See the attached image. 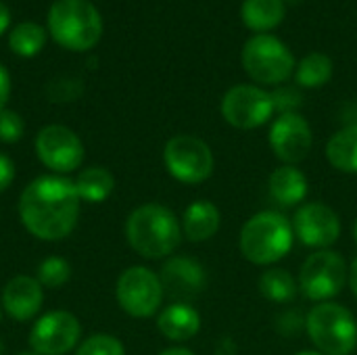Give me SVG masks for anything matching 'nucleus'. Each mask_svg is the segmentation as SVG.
Returning a JSON list of instances; mask_svg holds the SVG:
<instances>
[{"label": "nucleus", "instance_id": "a878e982", "mask_svg": "<svg viewBox=\"0 0 357 355\" xmlns=\"http://www.w3.org/2000/svg\"><path fill=\"white\" fill-rule=\"evenodd\" d=\"M36 278H38V282L44 289H59V287H63V285L69 282V278H71V266H69V262L65 257L50 255V257H46V259L40 262Z\"/></svg>", "mask_w": 357, "mask_h": 355}, {"label": "nucleus", "instance_id": "c85d7f7f", "mask_svg": "<svg viewBox=\"0 0 357 355\" xmlns=\"http://www.w3.org/2000/svg\"><path fill=\"white\" fill-rule=\"evenodd\" d=\"M272 100H274V109L280 113H295L301 105V92L293 86H278L272 92Z\"/></svg>", "mask_w": 357, "mask_h": 355}, {"label": "nucleus", "instance_id": "9d476101", "mask_svg": "<svg viewBox=\"0 0 357 355\" xmlns=\"http://www.w3.org/2000/svg\"><path fill=\"white\" fill-rule=\"evenodd\" d=\"M220 111L226 123L236 130H255L266 126L276 109L272 92L255 84H236L232 86L220 103Z\"/></svg>", "mask_w": 357, "mask_h": 355}, {"label": "nucleus", "instance_id": "4468645a", "mask_svg": "<svg viewBox=\"0 0 357 355\" xmlns=\"http://www.w3.org/2000/svg\"><path fill=\"white\" fill-rule=\"evenodd\" d=\"M291 224H293L295 239L301 245L312 247L316 251L331 249L341 236L339 213L331 205L320 203V201L299 205Z\"/></svg>", "mask_w": 357, "mask_h": 355}, {"label": "nucleus", "instance_id": "6e6552de", "mask_svg": "<svg viewBox=\"0 0 357 355\" xmlns=\"http://www.w3.org/2000/svg\"><path fill=\"white\" fill-rule=\"evenodd\" d=\"M163 163L167 174L182 184H203L215 167L211 146L192 134L172 136L163 149Z\"/></svg>", "mask_w": 357, "mask_h": 355}, {"label": "nucleus", "instance_id": "58836bf2", "mask_svg": "<svg viewBox=\"0 0 357 355\" xmlns=\"http://www.w3.org/2000/svg\"><path fill=\"white\" fill-rule=\"evenodd\" d=\"M0 318H2V305H0Z\"/></svg>", "mask_w": 357, "mask_h": 355}, {"label": "nucleus", "instance_id": "2f4dec72", "mask_svg": "<svg viewBox=\"0 0 357 355\" xmlns=\"http://www.w3.org/2000/svg\"><path fill=\"white\" fill-rule=\"evenodd\" d=\"M215 355H238V345L232 337H220L215 343Z\"/></svg>", "mask_w": 357, "mask_h": 355}, {"label": "nucleus", "instance_id": "473e14b6", "mask_svg": "<svg viewBox=\"0 0 357 355\" xmlns=\"http://www.w3.org/2000/svg\"><path fill=\"white\" fill-rule=\"evenodd\" d=\"M347 287L351 289L354 297L357 299V257L349 264V276H347Z\"/></svg>", "mask_w": 357, "mask_h": 355}, {"label": "nucleus", "instance_id": "5701e85b", "mask_svg": "<svg viewBox=\"0 0 357 355\" xmlns=\"http://www.w3.org/2000/svg\"><path fill=\"white\" fill-rule=\"evenodd\" d=\"M335 71L333 59L324 52H310L305 54L297 67H295V82L301 88L314 90V88H322L324 84L331 82Z\"/></svg>", "mask_w": 357, "mask_h": 355}, {"label": "nucleus", "instance_id": "7ed1b4c3", "mask_svg": "<svg viewBox=\"0 0 357 355\" xmlns=\"http://www.w3.org/2000/svg\"><path fill=\"white\" fill-rule=\"evenodd\" d=\"M295 232L291 220L274 209L253 213L241 228L238 249L247 262L253 266L272 268L280 259H284L293 245Z\"/></svg>", "mask_w": 357, "mask_h": 355}, {"label": "nucleus", "instance_id": "7c9ffc66", "mask_svg": "<svg viewBox=\"0 0 357 355\" xmlns=\"http://www.w3.org/2000/svg\"><path fill=\"white\" fill-rule=\"evenodd\" d=\"M10 75H8V71H6V67L0 63V111L2 109H6V103H8V98H10Z\"/></svg>", "mask_w": 357, "mask_h": 355}, {"label": "nucleus", "instance_id": "393cba45", "mask_svg": "<svg viewBox=\"0 0 357 355\" xmlns=\"http://www.w3.org/2000/svg\"><path fill=\"white\" fill-rule=\"evenodd\" d=\"M46 29L38 23H19L10 29L8 46L19 56H33L44 48Z\"/></svg>", "mask_w": 357, "mask_h": 355}, {"label": "nucleus", "instance_id": "0eeeda50", "mask_svg": "<svg viewBox=\"0 0 357 355\" xmlns=\"http://www.w3.org/2000/svg\"><path fill=\"white\" fill-rule=\"evenodd\" d=\"M349 266L345 257L333 249L314 251L299 270V291L314 303L335 299L347 285Z\"/></svg>", "mask_w": 357, "mask_h": 355}, {"label": "nucleus", "instance_id": "ddd939ff", "mask_svg": "<svg viewBox=\"0 0 357 355\" xmlns=\"http://www.w3.org/2000/svg\"><path fill=\"white\" fill-rule=\"evenodd\" d=\"M268 142L282 165H299L312 153L314 132L301 113H280L270 123Z\"/></svg>", "mask_w": 357, "mask_h": 355}, {"label": "nucleus", "instance_id": "4be33fe9", "mask_svg": "<svg viewBox=\"0 0 357 355\" xmlns=\"http://www.w3.org/2000/svg\"><path fill=\"white\" fill-rule=\"evenodd\" d=\"M73 182L84 203H105L115 190V176L100 165L82 169Z\"/></svg>", "mask_w": 357, "mask_h": 355}, {"label": "nucleus", "instance_id": "e433bc0d", "mask_svg": "<svg viewBox=\"0 0 357 355\" xmlns=\"http://www.w3.org/2000/svg\"><path fill=\"white\" fill-rule=\"evenodd\" d=\"M354 243L357 245V220L354 222Z\"/></svg>", "mask_w": 357, "mask_h": 355}, {"label": "nucleus", "instance_id": "72a5a7b5", "mask_svg": "<svg viewBox=\"0 0 357 355\" xmlns=\"http://www.w3.org/2000/svg\"><path fill=\"white\" fill-rule=\"evenodd\" d=\"M10 25V10L6 8V4L0 2V33H4Z\"/></svg>", "mask_w": 357, "mask_h": 355}, {"label": "nucleus", "instance_id": "39448f33", "mask_svg": "<svg viewBox=\"0 0 357 355\" xmlns=\"http://www.w3.org/2000/svg\"><path fill=\"white\" fill-rule=\"evenodd\" d=\"M305 328L320 354L351 355L356 352L357 320L341 303H316L305 318Z\"/></svg>", "mask_w": 357, "mask_h": 355}, {"label": "nucleus", "instance_id": "cd10ccee", "mask_svg": "<svg viewBox=\"0 0 357 355\" xmlns=\"http://www.w3.org/2000/svg\"><path fill=\"white\" fill-rule=\"evenodd\" d=\"M25 134V121L17 111L2 109L0 111V142L4 144H15L23 138Z\"/></svg>", "mask_w": 357, "mask_h": 355}, {"label": "nucleus", "instance_id": "20e7f679", "mask_svg": "<svg viewBox=\"0 0 357 355\" xmlns=\"http://www.w3.org/2000/svg\"><path fill=\"white\" fill-rule=\"evenodd\" d=\"M48 31L59 46L84 52L98 44L102 17L88 0H56L48 10Z\"/></svg>", "mask_w": 357, "mask_h": 355}, {"label": "nucleus", "instance_id": "423d86ee", "mask_svg": "<svg viewBox=\"0 0 357 355\" xmlns=\"http://www.w3.org/2000/svg\"><path fill=\"white\" fill-rule=\"evenodd\" d=\"M241 61L249 77L264 86H282L297 67L291 48L274 33L251 36L243 46Z\"/></svg>", "mask_w": 357, "mask_h": 355}, {"label": "nucleus", "instance_id": "f8f14e48", "mask_svg": "<svg viewBox=\"0 0 357 355\" xmlns=\"http://www.w3.org/2000/svg\"><path fill=\"white\" fill-rule=\"evenodd\" d=\"M79 320L65 310L42 314L29 331V347L40 355H67L82 343Z\"/></svg>", "mask_w": 357, "mask_h": 355}, {"label": "nucleus", "instance_id": "f704fd0d", "mask_svg": "<svg viewBox=\"0 0 357 355\" xmlns=\"http://www.w3.org/2000/svg\"><path fill=\"white\" fill-rule=\"evenodd\" d=\"M159 355H195L190 349H186V347H169V349H165V352H161Z\"/></svg>", "mask_w": 357, "mask_h": 355}, {"label": "nucleus", "instance_id": "bb28decb", "mask_svg": "<svg viewBox=\"0 0 357 355\" xmlns=\"http://www.w3.org/2000/svg\"><path fill=\"white\" fill-rule=\"evenodd\" d=\"M75 355H126V347L117 337L109 333H96L77 345Z\"/></svg>", "mask_w": 357, "mask_h": 355}, {"label": "nucleus", "instance_id": "aec40b11", "mask_svg": "<svg viewBox=\"0 0 357 355\" xmlns=\"http://www.w3.org/2000/svg\"><path fill=\"white\" fill-rule=\"evenodd\" d=\"M287 15L284 0H243L241 19L255 33H272Z\"/></svg>", "mask_w": 357, "mask_h": 355}, {"label": "nucleus", "instance_id": "f257e3e1", "mask_svg": "<svg viewBox=\"0 0 357 355\" xmlns=\"http://www.w3.org/2000/svg\"><path fill=\"white\" fill-rule=\"evenodd\" d=\"M82 199L67 176L46 174L31 180L19 197V220L25 230L48 243L67 239L79 220Z\"/></svg>", "mask_w": 357, "mask_h": 355}, {"label": "nucleus", "instance_id": "b1692460", "mask_svg": "<svg viewBox=\"0 0 357 355\" xmlns=\"http://www.w3.org/2000/svg\"><path fill=\"white\" fill-rule=\"evenodd\" d=\"M259 291L272 303H289L299 293V282L289 270L272 266L259 276Z\"/></svg>", "mask_w": 357, "mask_h": 355}, {"label": "nucleus", "instance_id": "f3484780", "mask_svg": "<svg viewBox=\"0 0 357 355\" xmlns=\"http://www.w3.org/2000/svg\"><path fill=\"white\" fill-rule=\"evenodd\" d=\"M268 192L280 207H299L310 192V182L297 165H280L268 178Z\"/></svg>", "mask_w": 357, "mask_h": 355}, {"label": "nucleus", "instance_id": "9b49d317", "mask_svg": "<svg viewBox=\"0 0 357 355\" xmlns=\"http://www.w3.org/2000/svg\"><path fill=\"white\" fill-rule=\"evenodd\" d=\"M36 155L46 169L59 176H67L82 167L86 149L82 138L71 128L52 123L38 132Z\"/></svg>", "mask_w": 357, "mask_h": 355}, {"label": "nucleus", "instance_id": "c756f323", "mask_svg": "<svg viewBox=\"0 0 357 355\" xmlns=\"http://www.w3.org/2000/svg\"><path fill=\"white\" fill-rule=\"evenodd\" d=\"M15 180V163L8 155L0 153V192L8 190Z\"/></svg>", "mask_w": 357, "mask_h": 355}, {"label": "nucleus", "instance_id": "1a4fd4ad", "mask_svg": "<svg viewBox=\"0 0 357 355\" xmlns=\"http://www.w3.org/2000/svg\"><path fill=\"white\" fill-rule=\"evenodd\" d=\"M163 285L157 272L146 266H132L123 270L115 285V299L119 308L138 320L151 318L161 310Z\"/></svg>", "mask_w": 357, "mask_h": 355}, {"label": "nucleus", "instance_id": "2eb2a0df", "mask_svg": "<svg viewBox=\"0 0 357 355\" xmlns=\"http://www.w3.org/2000/svg\"><path fill=\"white\" fill-rule=\"evenodd\" d=\"M163 293L172 299V303H190L197 299L207 285L205 268L186 255H172L165 259L159 272Z\"/></svg>", "mask_w": 357, "mask_h": 355}, {"label": "nucleus", "instance_id": "f03ea898", "mask_svg": "<svg viewBox=\"0 0 357 355\" xmlns=\"http://www.w3.org/2000/svg\"><path fill=\"white\" fill-rule=\"evenodd\" d=\"M184 234L178 216L161 203H144L126 220V241L144 259H167Z\"/></svg>", "mask_w": 357, "mask_h": 355}, {"label": "nucleus", "instance_id": "6ab92c4d", "mask_svg": "<svg viewBox=\"0 0 357 355\" xmlns=\"http://www.w3.org/2000/svg\"><path fill=\"white\" fill-rule=\"evenodd\" d=\"M157 328L165 339L174 343H184L199 335L201 314L190 303H169L159 312Z\"/></svg>", "mask_w": 357, "mask_h": 355}, {"label": "nucleus", "instance_id": "c9c22d12", "mask_svg": "<svg viewBox=\"0 0 357 355\" xmlns=\"http://www.w3.org/2000/svg\"><path fill=\"white\" fill-rule=\"evenodd\" d=\"M295 355H324V354H320V352H316V349H303V352H299V354H295Z\"/></svg>", "mask_w": 357, "mask_h": 355}, {"label": "nucleus", "instance_id": "4c0bfd02", "mask_svg": "<svg viewBox=\"0 0 357 355\" xmlns=\"http://www.w3.org/2000/svg\"><path fill=\"white\" fill-rule=\"evenodd\" d=\"M17 355H40V354H36L33 349H27V352H21V354H17Z\"/></svg>", "mask_w": 357, "mask_h": 355}, {"label": "nucleus", "instance_id": "412c9836", "mask_svg": "<svg viewBox=\"0 0 357 355\" xmlns=\"http://www.w3.org/2000/svg\"><path fill=\"white\" fill-rule=\"evenodd\" d=\"M326 159L337 172L357 176V123L345 126L331 136Z\"/></svg>", "mask_w": 357, "mask_h": 355}, {"label": "nucleus", "instance_id": "dca6fc26", "mask_svg": "<svg viewBox=\"0 0 357 355\" xmlns=\"http://www.w3.org/2000/svg\"><path fill=\"white\" fill-rule=\"evenodd\" d=\"M44 303V287L38 282L36 276L19 274L10 278L2 289L0 305L2 310L17 322L33 320Z\"/></svg>", "mask_w": 357, "mask_h": 355}, {"label": "nucleus", "instance_id": "a211bd4d", "mask_svg": "<svg viewBox=\"0 0 357 355\" xmlns=\"http://www.w3.org/2000/svg\"><path fill=\"white\" fill-rule=\"evenodd\" d=\"M182 234L190 243H205L213 239L222 226V211L215 203L199 199L190 203L182 213Z\"/></svg>", "mask_w": 357, "mask_h": 355}]
</instances>
